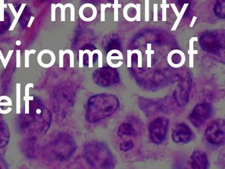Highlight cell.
Here are the masks:
<instances>
[{
    "label": "cell",
    "mask_w": 225,
    "mask_h": 169,
    "mask_svg": "<svg viewBox=\"0 0 225 169\" xmlns=\"http://www.w3.org/2000/svg\"><path fill=\"white\" fill-rule=\"evenodd\" d=\"M158 21V4H154V21Z\"/></svg>",
    "instance_id": "34"
},
{
    "label": "cell",
    "mask_w": 225,
    "mask_h": 169,
    "mask_svg": "<svg viewBox=\"0 0 225 169\" xmlns=\"http://www.w3.org/2000/svg\"><path fill=\"white\" fill-rule=\"evenodd\" d=\"M191 167L194 169H207L209 162L206 153L201 150H195L191 155Z\"/></svg>",
    "instance_id": "9"
},
{
    "label": "cell",
    "mask_w": 225,
    "mask_h": 169,
    "mask_svg": "<svg viewBox=\"0 0 225 169\" xmlns=\"http://www.w3.org/2000/svg\"><path fill=\"white\" fill-rule=\"evenodd\" d=\"M65 54H69V66L70 68H74V54L71 50H65L64 51Z\"/></svg>",
    "instance_id": "26"
},
{
    "label": "cell",
    "mask_w": 225,
    "mask_h": 169,
    "mask_svg": "<svg viewBox=\"0 0 225 169\" xmlns=\"http://www.w3.org/2000/svg\"><path fill=\"white\" fill-rule=\"evenodd\" d=\"M136 21H141V5L139 3H138L136 5Z\"/></svg>",
    "instance_id": "32"
},
{
    "label": "cell",
    "mask_w": 225,
    "mask_h": 169,
    "mask_svg": "<svg viewBox=\"0 0 225 169\" xmlns=\"http://www.w3.org/2000/svg\"><path fill=\"white\" fill-rule=\"evenodd\" d=\"M112 7L111 3H107V4H101V21H105V9L107 7L110 8Z\"/></svg>",
    "instance_id": "25"
},
{
    "label": "cell",
    "mask_w": 225,
    "mask_h": 169,
    "mask_svg": "<svg viewBox=\"0 0 225 169\" xmlns=\"http://www.w3.org/2000/svg\"><path fill=\"white\" fill-rule=\"evenodd\" d=\"M13 53V50H9L7 54V56L6 58H5L3 55V53L2 52L1 50H0V60H1L2 63L3 64V66L5 69L7 68L9 59H10L11 57H12Z\"/></svg>",
    "instance_id": "18"
},
{
    "label": "cell",
    "mask_w": 225,
    "mask_h": 169,
    "mask_svg": "<svg viewBox=\"0 0 225 169\" xmlns=\"http://www.w3.org/2000/svg\"><path fill=\"white\" fill-rule=\"evenodd\" d=\"M118 135L119 137L122 138L124 135L128 136H135L137 132L132 125L129 123H123L120 126L118 130Z\"/></svg>",
    "instance_id": "10"
},
{
    "label": "cell",
    "mask_w": 225,
    "mask_h": 169,
    "mask_svg": "<svg viewBox=\"0 0 225 169\" xmlns=\"http://www.w3.org/2000/svg\"><path fill=\"white\" fill-rule=\"evenodd\" d=\"M21 85L20 83L16 84V114H20L21 112Z\"/></svg>",
    "instance_id": "15"
},
{
    "label": "cell",
    "mask_w": 225,
    "mask_h": 169,
    "mask_svg": "<svg viewBox=\"0 0 225 169\" xmlns=\"http://www.w3.org/2000/svg\"><path fill=\"white\" fill-rule=\"evenodd\" d=\"M169 126V120L166 117L155 119L149 126L150 139L155 144H161L165 139Z\"/></svg>",
    "instance_id": "4"
},
{
    "label": "cell",
    "mask_w": 225,
    "mask_h": 169,
    "mask_svg": "<svg viewBox=\"0 0 225 169\" xmlns=\"http://www.w3.org/2000/svg\"><path fill=\"white\" fill-rule=\"evenodd\" d=\"M7 7V5L4 3V0H0V21H4V9Z\"/></svg>",
    "instance_id": "23"
},
{
    "label": "cell",
    "mask_w": 225,
    "mask_h": 169,
    "mask_svg": "<svg viewBox=\"0 0 225 169\" xmlns=\"http://www.w3.org/2000/svg\"><path fill=\"white\" fill-rule=\"evenodd\" d=\"M64 7L66 9L67 7H69L71 10V21H75V7L72 3H67L64 5Z\"/></svg>",
    "instance_id": "24"
},
{
    "label": "cell",
    "mask_w": 225,
    "mask_h": 169,
    "mask_svg": "<svg viewBox=\"0 0 225 169\" xmlns=\"http://www.w3.org/2000/svg\"><path fill=\"white\" fill-rule=\"evenodd\" d=\"M170 5H171V6L172 7L173 11L174 12L175 14L176 15V17H177V19L175 22V24L174 25L173 27L172 28V31H175L178 25L180 23V21H181V19H182L183 15H184V13L185 12V10H186V9H187V7H188L189 5H188V3H185L183 5V7H182V10H181L180 12H178V9H177L176 7V5H175L174 3H171V4H170Z\"/></svg>",
    "instance_id": "13"
},
{
    "label": "cell",
    "mask_w": 225,
    "mask_h": 169,
    "mask_svg": "<svg viewBox=\"0 0 225 169\" xmlns=\"http://www.w3.org/2000/svg\"><path fill=\"white\" fill-rule=\"evenodd\" d=\"M65 55L64 51L62 50H59V67L60 68H62L64 66V60L63 57Z\"/></svg>",
    "instance_id": "28"
},
{
    "label": "cell",
    "mask_w": 225,
    "mask_h": 169,
    "mask_svg": "<svg viewBox=\"0 0 225 169\" xmlns=\"http://www.w3.org/2000/svg\"><path fill=\"white\" fill-rule=\"evenodd\" d=\"M191 78L188 73L180 77L178 86L174 92V99L178 106H183L188 102L191 89Z\"/></svg>",
    "instance_id": "6"
},
{
    "label": "cell",
    "mask_w": 225,
    "mask_h": 169,
    "mask_svg": "<svg viewBox=\"0 0 225 169\" xmlns=\"http://www.w3.org/2000/svg\"><path fill=\"white\" fill-rule=\"evenodd\" d=\"M212 113L211 105L207 102L197 105L192 110L189 119L191 123L195 128H199L209 118Z\"/></svg>",
    "instance_id": "7"
},
{
    "label": "cell",
    "mask_w": 225,
    "mask_h": 169,
    "mask_svg": "<svg viewBox=\"0 0 225 169\" xmlns=\"http://www.w3.org/2000/svg\"><path fill=\"white\" fill-rule=\"evenodd\" d=\"M16 68H21V50L16 51Z\"/></svg>",
    "instance_id": "31"
},
{
    "label": "cell",
    "mask_w": 225,
    "mask_h": 169,
    "mask_svg": "<svg viewBox=\"0 0 225 169\" xmlns=\"http://www.w3.org/2000/svg\"><path fill=\"white\" fill-rule=\"evenodd\" d=\"M130 7H134L135 8L136 7V5L134 3H129L128 5H126L125 7L124 8V10H123V14H124V17L125 18V19H126L128 21H130V22H133V21H135L136 20V17H133L131 18L130 17H129L128 16V10L130 8Z\"/></svg>",
    "instance_id": "17"
},
{
    "label": "cell",
    "mask_w": 225,
    "mask_h": 169,
    "mask_svg": "<svg viewBox=\"0 0 225 169\" xmlns=\"http://www.w3.org/2000/svg\"><path fill=\"white\" fill-rule=\"evenodd\" d=\"M91 161L97 168H109L114 165V157L107 147L102 143H95L90 148Z\"/></svg>",
    "instance_id": "2"
},
{
    "label": "cell",
    "mask_w": 225,
    "mask_h": 169,
    "mask_svg": "<svg viewBox=\"0 0 225 169\" xmlns=\"http://www.w3.org/2000/svg\"><path fill=\"white\" fill-rule=\"evenodd\" d=\"M56 5L54 3H52L51 5V17H52V21L54 22L56 21Z\"/></svg>",
    "instance_id": "30"
},
{
    "label": "cell",
    "mask_w": 225,
    "mask_h": 169,
    "mask_svg": "<svg viewBox=\"0 0 225 169\" xmlns=\"http://www.w3.org/2000/svg\"><path fill=\"white\" fill-rule=\"evenodd\" d=\"M162 11V21H166V8L170 7V4H166V0H162V4L161 5Z\"/></svg>",
    "instance_id": "21"
},
{
    "label": "cell",
    "mask_w": 225,
    "mask_h": 169,
    "mask_svg": "<svg viewBox=\"0 0 225 169\" xmlns=\"http://www.w3.org/2000/svg\"><path fill=\"white\" fill-rule=\"evenodd\" d=\"M7 5L9 7L10 9L12 10V13H13L14 17H15L16 15H17V11L15 10V9L14 6L13 5V4H12V3H8Z\"/></svg>",
    "instance_id": "35"
},
{
    "label": "cell",
    "mask_w": 225,
    "mask_h": 169,
    "mask_svg": "<svg viewBox=\"0 0 225 169\" xmlns=\"http://www.w3.org/2000/svg\"><path fill=\"white\" fill-rule=\"evenodd\" d=\"M205 138L209 143L213 145H221L225 139V122L224 119H216L208 125Z\"/></svg>",
    "instance_id": "3"
},
{
    "label": "cell",
    "mask_w": 225,
    "mask_h": 169,
    "mask_svg": "<svg viewBox=\"0 0 225 169\" xmlns=\"http://www.w3.org/2000/svg\"><path fill=\"white\" fill-rule=\"evenodd\" d=\"M93 77L96 83L102 87H107L118 83L120 76L117 70L112 67H106L96 70Z\"/></svg>",
    "instance_id": "5"
},
{
    "label": "cell",
    "mask_w": 225,
    "mask_h": 169,
    "mask_svg": "<svg viewBox=\"0 0 225 169\" xmlns=\"http://www.w3.org/2000/svg\"><path fill=\"white\" fill-rule=\"evenodd\" d=\"M196 19H197V17H195V16H194V17H193V19H192L191 23V25H190V27H193V25H194V24L195 23V21Z\"/></svg>",
    "instance_id": "37"
},
{
    "label": "cell",
    "mask_w": 225,
    "mask_h": 169,
    "mask_svg": "<svg viewBox=\"0 0 225 169\" xmlns=\"http://www.w3.org/2000/svg\"><path fill=\"white\" fill-rule=\"evenodd\" d=\"M84 52L83 50H80L79 51V66L80 68L83 67V56H84Z\"/></svg>",
    "instance_id": "33"
},
{
    "label": "cell",
    "mask_w": 225,
    "mask_h": 169,
    "mask_svg": "<svg viewBox=\"0 0 225 169\" xmlns=\"http://www.w3.org/2000/svg\"><path fill=\"white\" fill-rule=\"evenodd\" d=\"M56 7H59L61 10V21H65V9L64 5L62 3H58L56 5Z\"/></svg>",
    "instance_id": "27"
},
{
    "label": "cell",
    "mask_w": 225,
    "mask_h": 169,
    "mask_svg": "<svg viewBox=\"0 0 225 169\" xmlns=\"http://www.w3.org/2000/svg\"><path fill=\"white\" fill-rule=\"evenodd\" d=\"M120 105L118 98L113 95L100 94L92 96L87 106V118L90 122H98L112 115Z\"/></svg>",
    "instance_id": "1"
},
{
    "label": "cell",
    "mask_w": 225,
    "mask_h": 169,
    "mask_svg": "<svg viewBox=\"0 0 225 169\" xmlns=\"http://www.w3.org/2000/svg\"><path fill=\"white\" fill-rule=\"evenodd\" d=\"M34 84L33 83H28L25 85V96L23 98V100L25 101V113L26 114H29V102L34 99L33 96H30L29 95V89L30 88H33Z\"/></svg>",
    "instance_id": "12"
},
{
    "label": "cell",
    "mask_w": 225,
    "mask_h": 169,
    "mask_svg": "<svg viewBox=\"0 0 225 169\" xmlns=\"http://www.w3.org/2000/svg\"><path fill=\"white\" fill-rule=\"evenodd\" d=\"M26 3L21 4V7H20V8H19V11H18V12H17V15H16V16L15 17V19H14L13 21L12 22V25H11L10 28L9 29V31H13V30H14L16 25H17V23H18V21H19V18H20V17H21V15L22 13L23 12V10H24V9H25V6H26Z\"/></svg>",
    "instance_id": "16"
},
{
    "label": "cell",
    "mask_w": 225,
    "mask_h": 169,
    "mask_svg": "<svg viewBox=\"0 0 225 169\" xmlns=\"http://www.w3.org/2000/svg\"><path fill=\"white\" fill-rule=\"evenodd\" d=\"M194 134L191 128L184 123H180L173 129L172 138L175 143H188L193 139Z\"/></svg>",
    "instance_id": "8"
},
{
    "label": "cell",
    "mask_w": 225,
    "mask_h": 169,
    "mask_svg": "<svg viewBox=\"0 0 225 169\" xmlns=\"http://www.w3.org/2000/svg\"><path fill=\"white\" fill-rule=\"evenodd\" d=\"M145 21H149V0H145Z\"/></svg>",
    "instance_id": "29"
},
{
    "label": "cell",
    "mask_w": 225,
    "mask_h": 169,
    "mask_svg": "<svg viewBox=\"0 0 225 169\" xmlns=\"http://www.w3.org/2000/svg\"><path fill=\"white\" fill-rule=\"evenodd\" d=\"M16 45H17V46H20V45H21V40H17V41H16Z\"/></svg>",
    "instance_id": "38"
},
{
    "label": "cell",
    "mask_w": 225,
    "mask_h": 169,
    "mask_svg": "<svg viewBox=\"0 0 225 169\" xmlns=\"http://www.w3.org/2000/svg\"><path fill=\"white\" fill-rule=\"evenodd\" d=\"M114 9V21H118V8L122 7L121 4H118V0H114V3L112 5Z\"/></svg>",
    "instance_id": "22"
},
{
    "label": "cell",
    "mask_w": 225,
    "mask_h": 169,
    "mask_svg": "<svg viewBox=\"0 0 225 169\" xmlns=\"http://www.w3.org/2000/svg\"><path fill=\"white\" fill-rule=\"evenodd\" d=\"M36 50H26L25 51V67L26 68H29V56L30 54H35L36 53Z\"/></svg>",
    "instance_id": "20"
},
{
    "label": "cell",
    "mask_w": 225,
    "mask_h": 169,
    "mask_svg": "<svg viewBox=\"0 0 225 169\" xmlns=\"http://www.w3.org/2000/svg\"><path fill=\"white\" fill-rule=\"evenodd\" d=\"M134 146V144L133 141L129 140V141H126V142H124L120 144V148L121 151L126 152V151H128L131 149H132Z\"/></svg>",
    "instance_id": "19"
},
{
    "label": "cell",
    "mask_w": 225,
    "mask_h": 169,
    "mask_svg": "<svg viewBox=\"0 0 225 169\" xmlns=\"http://www.w3.org/2000/svg\"><path fill=\"white\" fill-rule=\"evenodd\" d=\"M13 102L12 99L6 95H2L0 96V114H7V112L5 110L4 107L10 108L12 107Z\"/></svg>",
    "instance_id": "14"
},
{
    "label": "cell",
    "mask_w": 225,
    "mask_h": 169,
    "mask_svg": "<svg viewBox=\"0 0 225 169\" xmlns=\"http://www.w3.org/2000/svg\"><path fill=\"white\" fill-rule=\"evenodd\" d=\"M168 62L171 66L174 68H179L184 64L185 62V56L184 53L179 50L178 54V57H174L173 54L170 52L168 56Z\"/></svg>",
    "instance_id": "11"
},
{
    "label": "cell",
    "mask_w": 225,
    "mask_h": 169,
    "mask_svg": "<svg viewBox=\"0 0 225 169\" xmlns=\"http://www.w3.org/2000/svg\"><path fill=\"white\" fill-rule=\"evenodd\" d=\"M35 19V17H34V16H31V17H30V20H29V22L28 26H27L29 27V28H30V27L31 26V25H32V23H33V21H34Z\"/></svg>",
    "instance_id": "36"
}]
</instances>
